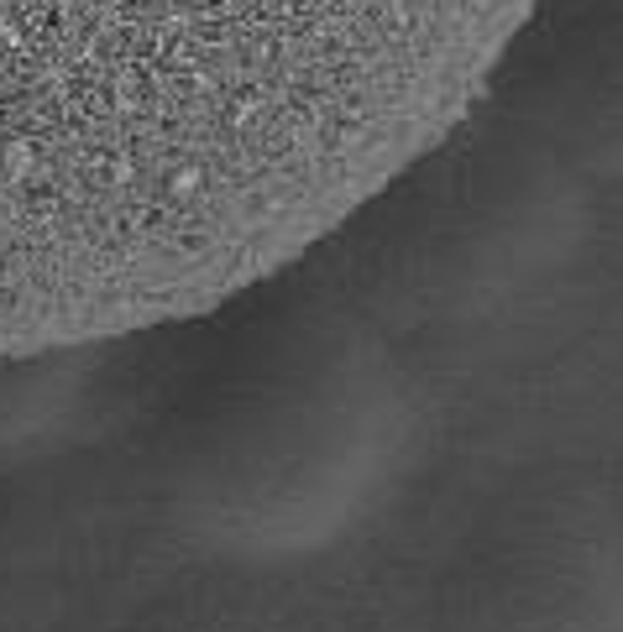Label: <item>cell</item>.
Segmentation results:
<instances>
[{
	"instance_id": "obj_1",
	"label": "cell",
	"mask_w": 623,
	"mask_h": 632,
	"mask_svg": "<svg viewBox=\"0 0 623 632\" xmlns=\"http://www.w3.org/2000/svg\"><path fill=\"white\" fill-rule=\"evenodd\" d=\"M534 0H0V361L210 314L451 137Z\"/></svg>"
}]
</instances>
